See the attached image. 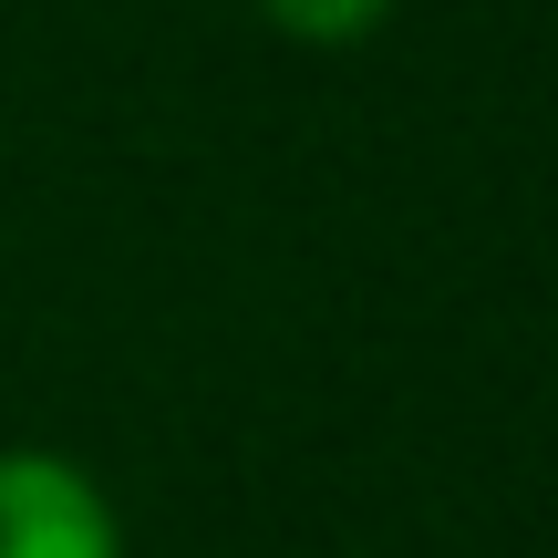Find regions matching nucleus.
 I'll list each match as a JSON object with an SVG mask.
<instances>
[{"mask_svg":"<svg viewBox=\"0 0 558 558\" xmlns=\"http://www.w3.org/2000/svg\"><path fill=\"white\" fill-rule=\"evenodd\" d=\"M0 558H124L104 476L52 445H0Z\"/></svg>","mask_w":558,"mask_h":558,"instance_id":"nucleus-1","label":"nucleus"},{"mask_svg":"<svg viewBox=\"0 0 558 558\" xmlns=\"http://www.w3.org/2000/svg\"><path fill=\"white\" fill-rule=\"evenodd\" d=\"M259 21L300 52H352V41H373L393 21V0H259Z\"/></svg>","mask_w":558,"mask_h":558,"instance_id":"nucleus-2","label":"nucleus"}]
</instances>
